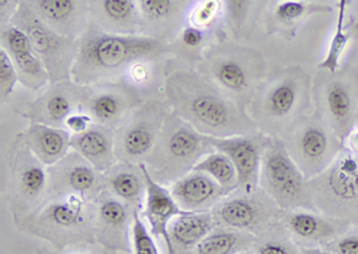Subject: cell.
Returning a JSON list of instances; mask_svg holds the SVG:
<instances>
[{
  "label": "cell",
  "instance_id": "cell-1",
  "mask_svg": "<svg viewBox=\"0 0 358 254\" xmlns=\"http://www.w3.org/2000/svg\"><path fill=\"white\" fill-rule=\"evenodd\" d=\"M164 98L173 113L205 136L245 134L244 115L219 87L189 65L173 66L171 62Z\"/></svg>",
  "mask_w": 358,
  "mask_h": 254
},
{
  "label": "cell",
  "instance_id": "cell-2",
  "mask_svg": "<svg viewBox=\"0 0 358 254\" xmlns=\"http://www.w3.org/2000/svg\"><path fill=\"white\" fill-rule=\"evenodd\" d=\"M173 56L171 44L145 35L106 33L90 24L79 39L72 80L81 85L120 80L140 59Z\"/></svg>",
  "mask_w": 358,
  "mask_h": 254
},
{
  "label": "cell",
  "instance_id": "cell-3",
  "mask_svg": "<svg viewBox=\"0 0 358 254\" xmlns=\"http://www.w3.org/2000/svg\"><path fill=\"white\" fill-rule=\"evenodd\" d=\"M213 151L209 136L201 134L171 109L144 164L156 182L169 186L194 170L203 157Z\"/></svg>",
  "mask_w": 358,
  "mask_h": 254
},
{
  "label": "cell",
  "instance_id": "cell-4",
  "mask_svg": "<svg viewBox=\"0 0 358 254\" xmlns=\"http://www.w3.org/2000/svg\"><path fill=\"white\" fill-rule=\"evenodd\" d=\"M20 227L49 241L57 249L95 241V206L78 195L48 199L34 213L20 220Z\"/></svg>",
  "mask_w": 358,
  "mask_h": 254
},
{
  "label": "cell",
  "instance_id": "cell-5",
  "mask_svg": "<svg viewBox=\"0 0 358 254\" xmlns=\"http://www.w3.org/2000/svg\"><path fill=\"white\" fill-rule=\"evenodd\" d=\"M314 209L358 228V153L348 149L320 176L308 181Z\"/></svg>",
  "mask_w": 358,
  "mask_h": 254
},
{
  "label": "cell",
  "instance_id": "cell-6",
  "mask_svg": "<svg viewBox=\"0 0 358 254\" xmlns=\"http://www.w3.org/2000/svg\"><path fill=\"white\" fill-rule=\"evenodd\" d=\"M16 136L8 157L7 201L20 223L34 213L48 199V168Z\"/></svg>",
  "mask_w": 358,
  "mask_h": 254
},
{
  "label": "cell",
  "instance_id": "cell-7",
  "mask_svg": "<svg viewBox=\"0 0 358 254\" xmlns=\"http://www.w3.org/2000/svg\"><path fill=\"white\" fill-rule=\"evenodd\" d=\"M215 227L236 229L261 237L282 224L284 210L261 188L236 189L210 210Z\"/></svg>",
  "mask_w": 358,
  "mask_h": 254
},
{
  "label": "cell",
  "instance_id": "cell-8",
  "mask_svg": "<svg viewBox=\"0 0 358 254\" xmlns=\"http://www.w3.org/2000/svg\"><path fill=\"white\" fill-rule=\"evenodd\" d=\"M8 22L20 27L27 34L35 52L47 69L51 82L72 79L79 40L56 33L24 0Z\"/></svg>",
  "mask_w": 358,
  "mask_h": 254
},
{
  "label": "cell",
  "instance_id": "cell-9",
  "mask_svg": "<svg viewBox=\"0 0 358 254\" xmlns=\"http://www.w3.org/2000/svg\"><path fill=\"white\" fill-rule=\"evenodd\" d=\"M259 185L284 211H315L310 199L307 178L291 159L285 145H268L264 150Z\"/></svg>",
  "mask_w": 358,
  "mask_h": 254
},
{
  "label": "cell",
  "instance_id": "cell-10",
  "mask_svg": "<svg viewBox=\"0 0 358 254\" xmlns=\"http://www.w3.org/2000/svg\"><path fill=\"white\" fill-rule=\"evenodd\" d=\"M169 111L171 106L165 98L144 100L116 129L115 149L118 162L145 163Z\"/></svg>",
  "mask_w": 358,
  "mask_h": 254
},
{
  "label": "cell",
  "instance_id": "cell-11",
  "mask_svg": "<svg viewBox=\"0 0 358 254\" xmlns=\"http://www.w3.org/2000/svg\"><path fill=\"white\" fill-rule=\"evenodd\" d=\"M139 94L122 80L85 85L81 111L94 123L116 130L143 102Z\"/></svg>",
  "mask_w": 358,
  "mask_h": 254
},
{
  "label": "cell",
  "instance_id": "cell-12",
  "mask_svg": "<svg viewBox=\"0 0 358 254\" xmlns=\"http://www.w3.org/2000/svg\"><path fill=\"white\" fill-rule=\"evenodd\" d=\"M47 168L48 199L78 195L94 202L106 189L103 174L73 149L64 159Z\"/></svg>",
  "mask_w": 358,
  "mask_h": 254
},
{
  "label": "cell",
  "instance_id": "cell-13",
  "mask_svg": "<svg viewBox=\"0 0 358 254\" xmlns=\"http://www.w3.org/2000/svg\"><path fill=\"white\" fill-rule=\"evenodd\" d=\"M85 85L74 80L50 82L24 111L30 123H41L54 127L66 128L71 115L81 111Z\"/></svg>",
  "mask_w": 358,
  "mask_h": 254
},
{
  "label": "cell",
  "instance_id": "cell-14",
  "mask_svg": "<svg viewBox=\"0 0 358 254\" xmlns=\"http://www.w3.org/2000/svg\"><path fill=\"white\" fill-rule=\"evenodd\" d=\"M96 243L113 251L131 252L129 231L135 211L104 189L94 201Z\"/></svg>",
  "mask_w": 358,
  "mask_h": 254
},
{
  "label": "cell",
  "instance_id": "cell-15",
  "mask_svg": "<svg viewBox=\"0 0 358 254\" xmlns=\"http://www.w3.org/2000/svg\"><path fill=\"white\" fill-rule=\"evenodd\" d=\"M282 225L299 248L328 247L353 227L345 220L306 209L285 211Z\"/></svg>",
  "mask_w": 358,
  "mask_h": 254
},
{
  "label": "cell",
  "instance_id": "cell-16",
  "mask_svg": "<svg viewBox=\"0 0 358 254\" xmlns=\"http://www.w3.org/2000/svg\"><path fill=\"white\" fill-rule=\"evenodd\" d=\"M200 0H138L144 35L171 43L189 23Z\"/></svg>",
  "mask_w": 358,
  "mask_h": 254
},
{
  "label": "cell",
  "instance_id": "cell-17",
  "mask_svg": "<svg viewBox=\"0 0 358 254\" xmlns=\"http://www.w3.org/2000/svg\"><path fill=\"white\" fill-rule=\"evenodd\" d=\"M0 46L5 48L17 71L20 83L41 92L51 82L47 69L35 52L27 34L12 23L0 25Z\"/></svg>",
  "mask_w": 358,
  "mask_h": 254
},
{
  "label": "cell",
  "instance_id": "cell-18",
  "mask_svg": "<svg viewBox=\"0 0 358 254\" xmlns=\"http://www.w3.org/2000/svg\"><path fill=\"white\" fill-rule=\"evenodd\" d=\"M56 33L79 40L91 23V0H24Z\"/></svg>",
  "mask_w": 358,
  "mask_h": 254
},
{
  "label": "cell",
  "instance_id": "cell-19",
  "mask_svg": "<svg viewBox=\"0 0 358 254\" xmlns=\"http://www.w3.org/2000/svg\"><path fill=\"white\" fill-rule=\"evenodd\" d=\"M213 148L225 153L238 172V189L255 190L259 186V172L264 149L259 139L248 134L215 138L209 136Z\"/></svg>",
  "mask_w": 358,
  "mask_h": 254
},
{
  "label": "cell",
  "instance_id": "cell-20",
  "mask_svg": "<svg viewBox=\"0 0 358 254\" xmlns=\"http://www.w3.org/2000/svg\"><path fill=\"white\" fill-rule=\"evenodd\" d=\"M288 153L307 181L322 174L337 157L328 132L317 123L308 124L299 132L294 149Z\"/></svg>",
  "mask_w": 358,
  "mask_h": 254
},
{
  "label": "cell",
  "instance_id": "cell-21",
  "mask_svg": "<svg viewBox=\"0 0 358 254\" xmlns=\"http://www.w3.org/2000/svg\"><path fill=\"white\" fill-rule=\"evenodd\" d=\"M90 24L106 33L144 35L138 0H91Z\"/></svg>",
  "mask_w": 358,
  "mask_h": 254
},
{
  "label": "cell",
  "instance_id": "cell-22",
  "mask_svg": "<svg viewBox=\"0 0 358 254\" xmlns=\"http://www.w3.org/2000/svg\"><path fill=\"white\" fill-rule=\"evenodd\" d=\"M146 183V197L141 216L148 220L152 234L161 237L166 245L167 254H173L169 234V223L184 212L176 202L171 190L150 176L145 164H140Z\"/></svg>",
  "mask_w": 358,
  "mask_h": 254
},
{
  "label": "cell",
  "instance_id": "cell-23",
  "mask_svg": "<svg viewBox=\"0 0 358 254\" xmlns=\"http://www.w3.org/2000/svg\"><path fill=\"white\" fill-rule=\"evenodd\" d=\"M171 195L183 211H210L226 197L223 188L205 172L192 170L171 185Z\"/></svg>",
  "mask_w": 358,
  "mask_h": 254
},
{
  "label": "cell",
  "instance_id": "cell-24",
  "mask_svg": "<svg viewBox=\"0 0 358 254\" xmlns=\"http://www.w3.org/2000/svg\"><path fill=\"white\" fill-rule=\"evenodd\" d=\"M115 142L116 130L94 123L85 132L72 134L71 149L77 151L98 171L104 174L118 163Z\"/></svg>",
  "mask_w": 358,
  "mask_h": 254
},
{
  "label": "cell",
  "instance_id": "cell-25",
  "mask_svg": "<svg viewBox=\"0 0 358 254\" xmlns=\"http://www.w3.org/2000/svg\"><path fill=\"white\" fill-rule=\"evenodd\" d=\"M17 136L47 167L64 159L71 150L72 134L66 128L30 123Z\"/></svg>",
  "mask_w": 358,
  "mask_h": 254
},
{
  "label": "cell",
  "instance_id": "cell-26",
  "mask_svg": "<svg viewBox=\"0 0 358 254\" xmlns=\"http://www.w3.org/2000/svg\"><path fill=\"white\" fill-rule=\"evenodd\" d=\"M106 190L127 204L133 211L141 212L146 197V183L140 165L118 162L103 174Z\"/></svg>",
  "mask_w": 358,
  "mask_h": 254
},
{
  "label": "cell",
  "instance_id": "cell-27",
  "mask_svg": "<svg viewBox=\"0 0 358 254\" xmlns=\"http://www.w3.org/2000/svg\"><path fill=\"white\" fill-rule=\"evenodd\" d=\"M215 228L210 211L182 212L169 223L173 254H192L196 246Z\"/></svg>",
  "mask_w": 358,
  "mask_h": 254
},
{
  "label": "cell",
  "instance_id": "cell-28",
  "mask_svg": "<svg viewBox=\"0 0 358 254\" xmlns=\"http://www.w3.org/2000/svg\"><path fill=\"white\" fill-rule=\"evenodd\" d=\"M173 56L140 59L129 65L120 80L141 96L143 100L159 98L164 94L165 82L169 73Z\"/></svg>",
  "mask_w": 358,
  "mask_h": 254
},
{
  "label": "cell",
  "instance_id": "cell-29",
  "mask_svg": "<svg viewBox=\"0 0 358 254\" xmlns=\"http://www.w3.org/2000/svg\"><path fill=\"white\" fill-rule=\"evenodd\" d=\"M259 237L245 231L215 227L194 250L192 254H241L255 250Z\"/></svg>",
  "mask_w": 358,
  "mask_h": 254
},
{
  "label": "cell",
  "instance_id": "cell-30",
  "mask_svg": "<svg viewBox=\"0 0 358 254\" xmlns=\"http://www.w3.org/2000/svg\"><path fill=\"white\" fill-rule=\"evenodd\" d=\"M210 27L188 23L178 37L171 42L173 59L178 62L194 66L203 52L209 48Z\"/></svg>",
  "mask_w": 358,
  "mask_h": 254
},
{
  "label": "cell",
  "instance_id": "cell-31",
  "mask_svg": "<svg viewBox=\"0 0 358 254\" xmlns=\"http://www.w3.org/2000/svg\"><path fill=\"white\" fill-rule=\"evenodd\" d=\"M194 170L205 172L223 188L226 195L238 188V172L231 160L221 151H213L203 157Z\"/></svg>",
  "mask_w": 358,
  "mask_h": 254
},
{
  "label": "cell",
  "instance_id": "cell-32",
  "mask_svg": "<svg viewBox=\"0 0 358 254\" xmlns=\"http://www.w3.org/2000/svg\"><path fill=\"white\" fill-rule=\"evenodd\" d=\"M297 98L299 94L294 82L291 80L280 82L266 97V111L273 119H286L294 111Z\"/></svg>",
  "mask_w": 358,
  "mask_h": 254
},
{
  "label": "cell",
  "instance_id": "cell-33",
  "mask_svg": "<svg viewBox=\"0 0 358 254\" xmlns=\"http://www.w3.org/2000/svg\"><path fill=\"white\" fill-rule=\"evenodd\" d=\"M326 108L331 120L341 130H345L353 113V100L345 86L334 82L326 92Z\"/></svg>",
  "mask_w": 358,
  "mask_h": 254
},
{
  "label": "cell",
  "instance_id": "cell-34",
  "mask_svg": "<svg viewBox=\"0 0 358 254\" xmlns=\"http://www.w3.org/2000/svg\"><path fill=\"white\" fill-rule=\"evenodd\" d=\"M345 0H341L339 2L338 15H337L336 27H335L334 35L329 44L328 52L324 56V60L320 63L318 66L327 71H337L341 63V55L349 42V34L343 31V20H345Z\"/></svg>",
  "mask_w": 358,
  "mask_h": 254
},
{
  "label": "cell",
  "instance_id": "cell-35",
  "mask_svg": "<svg viewBox=\"0 0 358 254\" xmlns=\"http://www.w3.org/2000/svg\"><path fill=\"white\" fill-rule=\"evenodd\" d=\"M255 254H301V248L291 239L282 224L259 237Z\"/></svg>",
  "mask_w": 358,
  "mask_h": 254
},
{
  "label": "cell",
  "instance_id": "cell-36",
  "mask_svg": "<svg viewBox=\"0 0 358 254\" xmlns=\"http://www.w3.org/2000/svg\"><path fill=\"white\" fill-rule=\"evenodd\" d=\"M131 239L135 254H160L154 239L142 220L141 212L134 214Z\"/></svg>",
  "mask_w": 358,
  "mask_h": 254
},
{
  "label": "cell",
  "instance_id": "cell-37",
  "mask_svg": "<svg viewBox=\"0 0 358 254\" xmlns=\"http://www.w3.org/2000/svg\"><path fill=\"white\" fill-rule=\"evenodd\" d=\"M20 82L17 71L5 48L0 46V101L5 103Z\"/></svg>",
  "mask_w": 358,
  "mask_h": 254
},
{
  "label": "cell",
  "instance_id": "cell-38",
  "mask_svg": "<svg viewBox=\"0 0 358 254\" xmlns=\"http://www.w3.org/2000/svg\"><path fill=\"white\" fill-rule=\"evenodd\" d=\"M220 10L219 0H200L194 8L189 23L203 27H210Z\"/></svg>",
  "mask_w": 358,
  "mask_h": 254
},
{
  "label": "cell",
  "instance_id": "cell-39",
  "mask_svg": "<svg viewBox=\"0 0 358 254\" xmlns=\"http://www.w3.org/2000/svg\"><path fill=\"white\" fill-rule=\"evenodd\" d=\"M228 21L234 33H238L246 20L250 0H224Z\"/></svg>",
  "mask_w": 358,
  "mask_h": 254
},
{
  "label": "cell",
  "instance_id": "cell-40",
  "mask_svg": "<svg viewBox=\"0 0 358 254\" xmlns=\"http://www.w3.org/2000/svg\"><path fill=\"white\" fill-rule=\"evenodd\" d=\"M326 249L334 254H358V228L352 227L335 239Z\"/></svg>",
  "mask_w": 358,
  "mask_h": 254
},
{
  "label": "cell",
  "instance_id": "cell-41",
  "mask_svg": "<svg viewBox=\"0 0 358 254\" xmlns=\"http://www.w3.org/2000/svg\"><path fill=\"white\" fill-rule=\"evenodd\" d=\"M313 6H308L305 2L297 1V0H287L276 6L275 16L282 22H292L301 18L308 8H312Z\"/></svg>",
  "mask_w": 358,
  "mask_h": 254
},
{
  "label": "cell",
  "instance_id": "cell-42",
  "mask_svg": "<svg viewBox=\"0 0 358 254\" xmlns=\"http://www.w3.org/2000/svg\"><path fill=\"white\" fill-rule=\"evenodd\" d=\"M94 121L87 113H83V111H77V113H73L70 117L66 119V129L72 134H81V132H85L87 128L91 127L93 125Z\"/></svg>",
  "mask_w": 358,
  "mask_h": 254
},
{
  "label": "cell",
  "instance_id": "cell-43",
  "mask_svg": "<svg viewBox=\"0 0 358 254\" xmlns=\"http://www.w3.org/2000/svg\"><path fill=\"white\" fill-rule=\"evenodd\" d=\"M348 149L358 153V128L351 130L347 136Z\"/></svg>",
  "mask_w": 358,
  "mask_h": 254
},
{
  "label": "cell",
  "instance_id": "cell-44",
  "mask_svg": "<svg viewBox=\"0 0 358 254\" xmlns=\"http://www.w3.org/2000/svg\"><path fill=\"white\" fill-rule=\"evenodd\" d=\"M301 254H334L326 248L310 247L301 248Z\"/></svg>",
  "mask_w": 358,
  "mask_h": 254
},
{
  "label": "cell",
  "instance_id": "cell-45",
  "mask_svg": "<svg viewBox=\"0 0 358 254\" xmlns=\"http://www.w3.org/2000/svg\"><path fill=\"white\" fill-rule=\"evenodd\" d=\"M241 254H255V250H250V251L243 252V253Z\"/></svg>",
  "mask_w": 358,
  "mask_h": 254
},
{
  "label": "cell",
  "instance_id": "cell-46",
  "mask_svg": "<svg viewBox=\"0 0 358 254\" xmlns=\"http://www.w3.org/2000/svg\"><path fill=\"white\" fill-rule=\"evenodd\" d=\"M78 254H80V253H78Z\"/></svg>",
  "mask_w": 358,
  "mask_h": 254
}]
</instances>
